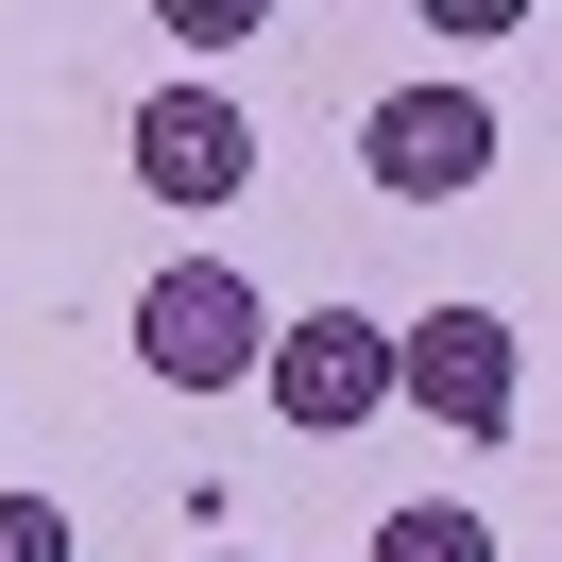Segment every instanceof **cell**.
Masks as SVG:
<instances>
[{"mask_svg": "<svg viewBox=\"0 0 562 562\" xmlns=\"http://www.w3.org/2000/svg\"><path fill=\"white\" fill-rule=\"evenodd\" d=\"M256 35H273L256 0H171V52H256Z\"/></svg>", "mask_w": 562, "mask_h": 562, "instance_id": "cell-8", "label": "cell"}, {"mask_svg": "<svg viewBox=\"0 0 562 562\" xmlns=\"http://www.w3.org/2000/svg\"><path fill=\"white\" fill-rule=\"evenodd\" d=\"M392 341H409V409H426V426H460V443H494V426L528 409L512 324H494V307H426V324H392Z\"/></svg>", "mask_w": 562, "mask_h": 562, "instance_id": "cell-4", "label": "cell"}, {"mask_svg": "<svg viewBox=\"0 0 562 562\" xmlns=\"http://www.w3.org/2000/svg\"><path fill=\"white\" fill-rule=\"evenodd\" d=\"M222 562H239V546H222Z\"/></svg>", "mask_w": 562, "mask_h": 562, "instance_id": "cell-9", "label": "cell"}, {"mask_svg": "<svg viewBox=\"0 0 562 562\" xmlns=\"http://www.w3.org/2000/svg\"><path fill=\"white\" fill-rule=\"evenodd\" d=\"M0 562H69V512H52V494H18V477H0Z\"/></svg>", "mask_w": 562, "mask_h": 562, "instance_id": "cell-7", "label": "cell"}, {"mask_svg": "<svg viewBox=\"0 0 562 562\" xmlns=\"http://www.w3.org/2000/svg\"><path fill=\"white\" fill-rule=\"evenodd\" d=\"M137 188L154 205H239L256 188V120L222 103V86H154L137 103Z\"/></svg>", "mask_w": 562, "mask_h": 562, "instance_id": "cell-5", "label": "cell"}, {"mask_svg": "<svg viewBox=\"0 0 562 562\" xmlns=\"http://www.w3.org/2000/svg\"><path fill=\"white\" fill-rule=\"evenodd\" d=\"M137 358H154V392H239V375H273L256 273H239V256H171V273L137 290Z\"/></svg>", "mask_w": 562, "mask_h": 562, "instance_id": "cell-1", "label": "cell"}, {"mask_svg": "<svg viewBox=\"0 0 562 562\" xmlns=\"http://www.w3.org/2000/svg\"><path fill=\"white\" fill-rule=\"evenodd\" d=\"M375 562H494V528L460 512V494H409V512L375 528Z\"/></svg>", "mask_w": 562, "mask_h": 562, "instance_id": "cell-6", "label": "cell"}, {"mask_svg": "<svg viewBox=\"0 0 562 562\" xmlns=\"http://www.w3.org/2000/svg\"><path fill=\"white\" fill-rule=\"evenodd\" d=\"M256 392H273L307 443H341V426H375L392 392H409V341H392L375 307H307V324L273 341V375H256Z\"/></svg>", "mask_w": 562, "mask_h": 562, "instance_id": "cell-2", "label": "cell"}, {"mask_svg": "<svg viewBox=\"0 0 562 562\" xmlns=\"http://www.w3.org/2000/svg\"><path fill=\"white\" fill-rule=\"evenodd\" d=\"M358 171H375V205H460V188L494 171V103H477V86H443V69L392 86V103L358 120Z\"/></svg>", "mask_w": 562, "mask_h": 562, "instance_id": "cell-3", "label": "cell"}]
</instances>
